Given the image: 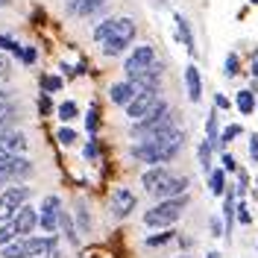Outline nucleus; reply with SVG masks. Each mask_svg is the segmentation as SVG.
<instances>
[{
	"mask_svg": "<svg viewBox=\"0 0 258 258\" xmlns=\"http://www.w3.org/2000/svg\"><path fill=\"white\" fill-rule=\"evenodd\" d=\"M206 258H223L220 252H206Z\"/></svg>",
	"mask_w": 258,
	"mask_h": 258,
	"instance_id": "3c124183",
	"label": "nucleus"
},
{
	"mask_svg": "<svg viewBox=\"0 0 258 258\" xmlns=\"http://www.w3.org/2000/svg\"><path fill=\"white\" fill-rule=\"evenodd\" d=\"M185 88H188V100L191 103H200L203 100V77H200V68L197 64H188L185 68Z\"/></svg>",
	"mask_w": 258,
	"mask_h": 258,
	"instance_id": "f3484780",
	"label": "nucleus"
},
{
	"mask_svg": "<svg viewBox=\"0 0 258 258\" xmlns=\"http://www.w3.org/2000/svg\"><path fill=\"white\" fill-rule=\"evenodd\" d=\"M238 71H241V62H238V53H229L223 62V74L226 77H238Z\"/></svg>",
	"mask_w": 258,
	"mask_h": 258,
	"instance_id": "72a5a7b5",
	"label": "nucleus"
},
{
	"mask_svg": "<svg viewBox=\"0 0 258 258\" xmlns=\"http://www.w3.org/2000/svg\"><path fill=\"white\" fill-rule=\"evenodd\" d=\"M9 223H12L18 238H21V235H35V229H38V209H32L30 203H24Z\"/></svg>",
	"mask_w": 258,
	"mask_h": 258,
	"instance_id": "f8f14e48",
	"label": "nucleus"
},
{
	"mask_svg": "<svg viewBox=\"0 0 258 258\" xmlns=\"http://www.w3.org/2000/svg\"><path fill=\"white\" fill-rule=\"evenodd\" d=\"M197 161H200V167L209 173L211 170V161H214V147L209 144V141H200V147H197Z\"/></svg>",
	"mask_w": 258,
	"mask_h": 258,
	"instance_id": "a878e982",
	"label": "nucleus"
},
{
	"mask_svg": "<svg viewBox=\"0 0 258 258\" xmlns=\"http://www.w3.org/2000/svg\"><path fill=\"white\" fill-rule=\"evenodd\" d=\"M214 109H229V97L214 94Z\"/></svg>",
	"mask_w": 258,
	"mask_h": 258,
	"instance_id": "a18cd8bd",
	"label": "nucleus"
},
{
	"mask_svg": "<svg viewBox=\"0 0 258 258\" xmlns=\"http://www.w3.org/2000/svg\"><path fill=\"white\" fill-rule=\"evenodd\" d=\"M185 129L182 126H170L159 132V135H150V138H141V141H135V144L129 147V156L135 161H141V164H167V161H173L182 153V147H185Z\"/></svg>",
	"mask_w": 258,
	"mask_h": 258,
	"instance_id": "f257e3e1",
	"label": "nucleus"
},
{
	"mask_svg": "<svg viewBox=\"0 0 258 258\" xmlns=\"http://www.w3.org/2000/svg\"><path fill=\"white\" fill-rule=\"evenodd\" d=\"M173 21H176V32H179V38H182V44H185V50H188V53H194V50H197V44H194V32H191L188 18H185V15H176Z\"/></svg>",
	"mask_w": 258,
	"mask_h": 258,
	"instance_id": "412c9836",
	"label": "nucleus"
},
{
	"mask_svg": "<svg viewBox=\"0 0 258 258\" xmlns=\"http://www.w3.org/2000/svg\"><path fill=\"white\" fill-rule=\"evenodd\" d=\"M170 103L159 94V88H144V91H138V94L132 97L123 109H126L129 120H141V117H147V114H153V112H161Z\"/></svg>",
	"mask_w": 258,
	"mask_h": 258,
	"instance_id": "423d86ee",
	"label": "nucleus"
},
{
	"mask_svg": "<svg viewBox=\"0 0 258 258\" xmlns=\"http://www.w3.org/2000/svg\"><path fill=\"white\" fill-rule=\"evenodd\" d=\"M170 126H176V112L167 106V109L147 114V117H141V120H132V129H129V135L141 141V138L159 135V132H164V129H170Z\"/></svg>",
	"mask_w": 258,
	"mask_h": 258,
	"instance_id": "39448f33",
	"label": "nucleus"
},
{
	"mask_svg": "<svg viewBox=\"0 0 258 258\" xmlns=\"http://www.w3.org/2000/svg\"><path fill=\"white\" fill-rule=\"evenodd\" d=\"M38 112L44 114V117L53 114V100H50V94H44V91H41V97H38Z\"/></svg>",
	"mask_w": 258,
	"mask_h": 258,
	"instance_id": "58836bf2",
	"label": "nucleus"
},
{
	"mask_svg": "<svg viewBox=\"0 0 258 258\" xmlns=\"http://www.w3.org/2000/svg\"><path fill=\"white\" fill-rule=\"evenodd\" d=\"M74 214H77V220H80L77 232H91V214H88V206H85V203H77V206H74Z\"/></svg>",
	"mask_w": 258,
	"mask_h": 258,
	"instance_id": "7c9ffc66",
	"label": "nucleus"
},
{
	"mask_svg": "<svg viewBox=\"0 0 258 258\" xmlns=\"http://www.w3.org/2000/svg\"><path fill=\"white\" fill-rule=\"evenodd\" d=\"M135 32L138 27L132 18H106L94 27V41L106 56H120L135 41Z\"/></svg>",
	"mask_w": 258,
	"mask_h": 258,
	"instance_id": "f03ea898",
	"label": "nucleus"
},
{
	"mask_svg": "<svg viewBox=\"0 0 258 258\" xmlns=\"http://www.w3.org/2000/svg\"><path fill=\"white\" fill-rule=\"evenodd\" d=\"M235 173H238V185H235V197H243V194L249 191V173H246L243 167H238Z\"/></svg>",
	"mask_w": 258,
	"mask_h": 258,
	"instance_id": "f704fd0d",
	"label": "nucleus"
},
{
	"mask_svg": "<svg viewBox=\"0 0 258 258\" xmlns=\"http://www.w3.org/2000/svg\"><path fill=\"white\" fill-rule=\"evenodd\" d=\"M170 176V170L164 167V164H150L144 173H141V185H144L147 194H153L156 188H161L164 185V179Z\"/></svg>",
	"mask_w": 258,
	"mask_h": 258,
	"instance_id": "dca6fc26",
	"label": "nucleus"
},
{
	"mask_svg": "<svg viewBox=\"0 0 258 258\" xmlns=\"http://www.w3.org/2000/svg\"><path fill=\"white\" fill-rule=\"evenodd\" d=\"M0 150L3 153H18V156H27L30 153V138L21 132V129H9L0 135Z\"/></svg>",
	"mask_w": 258,
	"mask_h": 258,
	"instance_id": "ddd939ff",
	"label": "nucleus"
},
{
	"mask_svg": "<svg viewBox=\"0 0 258 258\" xmlns=\"http://www.w3.org/2000/svg\"><path fill=\"white\" fill-rule=\"evenodd\" d=\"M53 235H21L0 246V258H38L47 252Z\"/></svg>",
	"mask_w": 258,
	"mask_h": 258,
	"instance_id": "20e7f679",
	"label": "nucleus"
},
{
	"mask_svg": "<svg viewBox=\"0 0 258 258\" xmlns=\"http://www.w3.org/2000/svg\"><path fill=\"white\" fill-rule=\"evenodd\" d=\"M15 123H18V106L12 100H3L0 103V135L9 132V129H15Z\"/></svg>",
	"mask_w": 258,
	"mask_h": 258,
	"instance_id": "6ab92c4d",
	"label": "nucleus"
},
{
	"mask_svg": "<svg viewBox=\"0 0 258 258\" xmlns=\"http://www.w3.org/2000/svg\"><path fill=\"white\" fill-rule=\"evenodd\" d=\"M35 56H38V53H35V47H24V50H21V62H27V64L35 62Z\"/></svg>",
	"mask_w": 258,
	"mask_h": 258,
	"instance_id": "c03bdc74",
	"label": "nucleus"
},
{
	"mask_svg": "<svg viewBox=\"0 0 258 258\" xmlns=\"http://www.w3.org/2000/svg\"><path fill=\"white\" fill-rule=\"evenodd\" d=\"M220 161H223V170H226V173H235V170H238V161H235V156H232V153H223V156H220Z\"/></svg>",
	"mask_w": 258,
	"mask_h": 258,
	"instance_id": "ea45409f",
	"label": "nucleus"
},
{
	"mask_svg": "<svg viewBox=\"0 0 258 258\" xmlns=\"http://www.w3.org/2000/svg\"><path fill=\"white\" fill-rule=\"evenodd\" d=\"M173 258H191V255H185V252H182V255H173Z\"/></svg>",
	"mask_w": 258,
	"mask_h": 258,
	"instance_id": "603ef678",
	"label": "nucleus"
},
{
	"mask_svg": "<svg viewBox=\"0 0 258 258\" xmlns=\"http://www.w3.org/2000/svg\"><path fill=\"white\" fill-rule=\"evenodd\" d=\"M255 109H258V106H255Z\"/></svg>",
	"mask_w": 258,
	"mask_h": 258,
	"instance_id": "6e6d98bb",
	"label": "nucleus"
},
{
	"mask_svg": "<svg viewBox=\"0 0 258 258\" xmlns=\"http://www.w3.org/2000/svg\"><path fill=\"white\" fill-rule=\"evenodd\" d=\"M188 185H191V179H188V176H173V173H170V176L164 179V185L153 191V197H156V200L179 197V194H188Z\"/></svg>",
	"mask_w": 258,
	"mask_h": 258,
	"instance_id": "2eb2a0df",
	"label": "nucleus"
},
{
	"mask_svg": "<svg viewBox=\"0 0 258 258\" xmlns=\"http://www.w3.org/2000/svg\"><path fill=\"white\" fill-rule=\"evenodd\" d=\"M0 50H9V53H15L18 59H21V44H18L15 38H12V35H0Z\"/></svg>",
	"mask_w": 258,
	"mask_h": 258,
	"instance_id": "e433bc0d",
	"label": "nucleus"
},
{
	"mask_svg": "<svg viewBox=\"0 0 258 258\" xmlns=\"http://www.w3.org/2000/svg\"><path fill=\"white\" fill-rule=\"evenodd\" d=\"M0 77H9V62L0 56Z\"/></svg>",
	"mask_w": 258,
	"mask_h": 258,
	"instance_id": "de8ad7c7",
	"label": "nucleus"
},
{
	"mask_svg": "<svg viewBox=\"0 0 258 258\" xmlns=\"http://www.w3.org/2000/svg\"><path fill=\"white\" fill-rule=\"evenodd\" d=\"M77 138H80V135H77V129H71V126L56 129V141H59L62 147H74V144H77Z\"/></svg>",
	"mask_w": 258,
	"mask_h": 258,
	"instance_id": "2f4dec72",
	"label": "nucleus"
},
{
	"mask_svg": "<svg viewBox=\"0 0 258 258\" xmlns=\"http://www.w3.org/2000/svg\"><path fill=\"white\" fill-rule=\"evenodd\" d=\"M3 100H12V97H9V91H6V88H0V103H3Z\"/></svg>",
	"mask_w": 258,
	"mask_h": 258,
	"instance_id": "09e8293b",
	"label": "nucleus"
},
{
	"mask_svg": "<svg viewBox=\"0 0 258 258\" xmlns=\"http://www.w3.org/2000/svg\"><path fill=\"white\" fill-rule=\"evenodd\" d=\"M18 235H15V229H12V223H9V220H3V223H0V246H3V243H9V241H15Z\"/></svg>",
	"mask_w": 258,
	"mask_h": 258,
	"instance_id": "4c0bfd02",
	"label": "nucleus"
},
{
	"mask_svg": "<svg viewBox=\"0 0 258 258\" xmlns=\"http://www.w3.org/2000/svg\"><path fill=\"white\" fill-rule=\"evenodd\" d=\"M77 114H80V106H77L74 100H64V103H59V109H56V117H59V120H64V123L77 120Z\"/></svg>",
	"mask_w": 258,
	"mask_h": 258,
	"instance_id": "cd10ccee",
	"label": "nucleus"
},
{
	"mask_svg": "<svg viewBox=\"0 0 258 258\" xmlns=\"http://www.w3.org/2000/svg\"><path fill=\"white\" fill-rule=\"evenodd\" d=\"M30 185H9V188H3L0 191V223L3 220H12L15 217V211L24 206V203H30Z\"/></svg>",
	"mask_w": 258,
	"mask_h": 258,
	"instance_id": "6e6552de",
	"label": "nucleus"
},
{
	"mask_svg": "<svg viewBox=\"0 0 258 258\" xmlns=\"http://www.w3.org/2000/svg\"><path fill=\"white\" fill-rule=\"evenodd\" d=\"M209 191L214 194V197H223L226 194V170L223 167H217V170L211 167L209 170Z\"/></svg>",
	"mask_w": 258,
	"mask_h": 258,
	"instance_id": "b1692460",
	"label": "nucleus"
},
{
	"mask_svg": "<svg viewBox=\"0 0 258 258\" xmlns=\"http://www.w3.org/2000/svg\"><path fill=\"white\" fill-rule=\"evenodd\" d=\"M59 211H62V200L56 194H47L38 206V229L44 235H56L59 232Z\"/></svg>",
	"mask_w": 258,
	"mask_h": 258,
	"instance_id": "9d476101",
	"label": "nucleus"
},
{
	"mask_svg": "<svg viewBox=\"0 0 258 258\" xmlns=\"http://www.w3.org/2000/svg\"><path fill=\"white\" fill-rule=\"evenodd\" d=\"M62 88H64L62 77H56V74H44V77H41V91H44V94H56V91H62Z\"/></svg>",
	"mask_w": 258,
	"mask_h": 258,
	"instance_id": "c756f323",
	"label": "nucleus"
},
{
	"mask_svg": "<svg viewBox=\"0 0 258 258\" xmlns=\"http://www.w3.org/2000/svg\"><path fill=\"white\" fill-rule=\"evenodd\" d=\"M249 3H255V6H258V0H249Z\"/></svg>",
	"mask_w": 258,
	"mask_h": 258,
	"instance_id": "5fc2aeb1",
	"label": "nucleus"
},
{
	"mask_svg": "<svg viewBox=\"0 0 258 258\" xmlns=\"http://www.w3.org/2000/svg\"><path fill=\"white\" fill-rule=\"evenodd\" d=\"M188 194H179V197H167V200H159L153 209L144 211V226L147 229H167V226H173L185 214L188 209Z\"/></svg>",
	"mask_w": 258,
	"mask_h": 258,
	"instance_id": "7ed1b4c3",
	"label": "nucleus"
},
{
	"mask_svg": "<svg viewBox=\"0 0 258 258\" xmlns=\"http://www.w3.org/2000/svg\"><path fill=\"white\" fill-rule=\"evenodd\" d=\"M238 135H243V126H241V123H229V126H226L223 132H220V141H217V150H223V147H229L232 141H235V138H238Z\"/></svg>",
	"mask_w": 258,
	"mask_h": 258,
	"instance_id": "c85d7f7f",
	"label": "nucleus"
},
{
	"mask_svg": "<svg viewBox=\"0 0 258 258\" xmlns=\"http://www.w3.org/2000/svg\"><path fill=\"white\" fill-rule=\"evenodd\" d=\"M252 197H255V200H258V179H255V182H252Z\"/></svg>",
	"mask_w": 258,
	"mask_h": 258,
	"instance_id": "8fccbe9b",
	"label": "nucleus"
},
{
	"mask_svg": "<svg viewBox=\"0 0 258 258\" xmlns=\"http://www.w3.org/2000/svg\"><path fill=\"white\" fill-rule=\"evenodd\" d=\"M170 241H176V229L173 226H167V229H161V232H156V235H147V246L150 249H156V246H164V243H170Z\"/></svg>",
	"mask_w": 258,
	"mask_h": 258,
	"instance_id": "393cba45",
	"label": "nucleus"
},
{
	"mask_svg": "<svg viewBox=\"0 0 258 258\" xmlns=\"http://www.w3.org/2000/svg\"><path fill=\"white\" fill-rule=\"evenodd\" d=\"M235 206H238L235 188H226V194H223V229H226V235H229L232 226H235Z\"/></svg>",
	"mask_w": 258,
	"mask_h": 258,
	"instance_id": "a211bd4d",
	"label": "nucleus"
},
{
	"mask_svg": "<svg viewBox=\"0 0 258 258\" xmlns=\"http://www.w3.org/2000/svg\"><path fill=\"white\" fill-rule=\"evenodd\" d=\"M209 229H211V235H214V238H223V235H226L223 220H217V217H211V220H209Z\"/></svg>",
	"mask_w": 258,
	"mask_h": 258,
	"instance_id": "a19ab883",
	"label": "nucleus"
},
{
	"mask_svg": "<svg viewBox=\"0 0 258 258\" xmlns=\"http://www.w3.org/2000/svg\"><path fill=\"white\" fill-rule=\"evenodd\" d=\"M249 159L258 161V132H252V135H249Z\"/></svg>",
	"mask_w": 258,
	"mask_h": 258,
	"instance_id": "37998d69",
	"label": "nucleus"
},
{
	"mask_svg": "<svg viewBox=\"0 0 258 258\" xmlns=\"http://www.w3.org/2000/svg\"><path fill=\"white\" fill-rule=\"evenodd\" d=\"M6 3H9V0H0V6H6Z\"/></svg>",
	"mask_w": 258,
	"mask_h": 258,
	"instance_id": "864d4df0",
	"label": "nucleus"
},
{
	"mask_svg": "<svg viewBox=\"0 0 258 258\" xmlns=\"http://www.w3.org/2000/svg\"><path fill=\"white\" fill-rule=\"evenodd\" d=\"M82 153H85V159H88V161L97 159V138H94V135L88 138V144H85V150H82Z\"/></svg>",
	"mask_w": 258,
	"mask_h": 258,
	"instance_id": "79ce46f5",
	"label": "nucleus"
},
{
	"mask_svg": "<svg viewBox=\"0 0 258 258\" xmlns=\"http://www.w3.org/2000/svg\"><path fill=\"white\" fill-rule=\"evenodd\" d=\"M97 126H100V109L91 106L88 114H85V129H88V135H97Z\"/></svg>",
	"mask_w": 258,
	"mask_h": 258,
	"instance_id": "473e14b6",
	"label": "nucleus"
},
{
	"mask_svg": "<svg viewBox=\"0 0 258 258\" xmlns=\"http://www.w3.org/2000/svg\"><path fill=\"white\" fill-rule=\"evenodd\" d=\"M249 71H252V80L258 82V50L252 53V68H249Z\"/></svg>",
	"mask_w": 258,
	"mask_h": 258,
	"instance_id": "49530a36",
	"label": "nucleus"
},
{
	"mask_svg": "<svg viewBox=\"0 0 258 258\" xmlns=\"http://www.w3.org/2000/svg\"><path fill=\"white\" fill-rule=\"evenodd\" d=\"M135 209H138V197L129 191V188H114L112 200H109V211H112V217H117V220H126Z\"/></svg>",
	"mask_w": 258,
	"mask_h": 258,
	"instance_id": "9b49d317",
	"label": "nucleus"
},
{
	"mask_svg": "<svg viewBox=\"0 0 258 258\" xmlns=\"http://www.w3.org/2000/svg\"><path fill=\"white\" fill-rule=\"evenodd\" d=\"M235 106H238V112L241 114H252L255 112V91H249V88H243V91H238V97H235Z\"/></svg>",
	"mask_w": 258,
	"mask_h": 258,
	"instance_id": "5701e85b",
	"label": "nucleus"
},
{
	"mask_svg": "<svg viewBox=\"0 0 258 258\" xmlns=\"http://www.w3.org/2000/svg\"><path fill=\"white\" fill-rule=\"evenodd\" d=\"M235 220H238L241 226H249V223H252V214H249V209H246V203H243V200L235 206Z\"/></svg>",
	"mask_w": 258,
	"mask_h": 258,
	"instance_id": "c9c22d12",
	"label": "nucleus"
},
{
	"mask_svg": "<svg viewBox=\"0 0 258 258\" xmlns=\"http://www.w3.org/2000/svg\"><path fill=\"white\" fill-rule=\"evenodd\" d=\"M100 6H106V0H68L71 15H94Z\"/></svg>",
	"mask_w": 258,
	"mask_h": 258,
	"instance_id": "aec40b11",
	"label": "nucleus"
},
{
	"mask_svg": "<svg viewBox=\"0 0 258 258\" xmlns=\"http://www.w3.org/2000/svg\"><path fill=\"white\" fill-rule=\"evenodd\" d=\"M59 229H62V235L68 238V243H74V246L80 243V232H77V226H74V220H71V214H68L64 209L59 211Z\"/></svg>",
	"mask_w": 258,
	"mask_h": 258,
	"instance_id": "4be33fe9",
	"label": "nucleus"
},
{
	"mask_svg": "<svg viewBox=\"0 0 258 258\" xmlns=\"http://www.w3.org/2000/svg\"><path fill=\"white\" fill-rule=\"evenodd\" d=\"M30 176H32V161L27 156H9L0 164V191L9 188V185H18V182H24Z\"/></svg>",
	"mask_w": 258,
	"mask_h": 258,
	"instance_id": "0eeeda50",
	"label": "nucleus"
},
{
	"mask_svg": "<svg viewBox=\"0 0 258 258\" xmlns=\"http://www.w3.org/2000/svg\"><path fill=\"white\" fill-rule=\"evenodd\" d=\"M156 62V50L150 47V44H138V47L129 53L126 59H123V71H126V80H135V77H141L147 74L150 68Z\"/></svg>",
	"mask_w": 258,
	"mask_h": 258,
	"instance_id": "1a4fd4ad",
	"label": "nucleus"
},
{
	"mask_svg": "<svg viewBox=\"0 0 258 258\" xmlns=\"http://www.w3.org/2000/svg\"><path fill=\"white\" fill-rule=\"evenodd\" d=\"M138 91H144L138 80H123V82H114L112 88H109V97H112L114 106H126L129 100L138 94Z\"/></svg>",
	"mask_w": 258,
	"mask_h": 258,
	"instance_id": "4468645a",
	"label": "nucleus"
},
{
	"mask_svg": "<svg viewBox=\"0 0 258 258\" xmlns=\"http://www.w3.org/2000/svg\"><path fill=\"white\" fill-rule=\"evenodd\" d=\"M206 141H209L214 150H217V141H220V126H217V109L209 114V120H206Z\"/></svg>",
	"mask_w": 258,
	"mask_h": 258,
	"instance_id": "bb28decb",
	"label": "nucleus"
}]
</instances>
